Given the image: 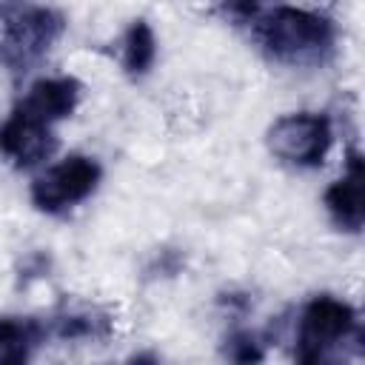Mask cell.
<instances>
[{"label":"cell","instance_id":"3957f363","mask_svg":"<svg viewBox=\"0 0 365 365\" xmlns=\"http://www.w3.org/2000/svg\"><path fill=\"white\" fill-rule=\"evenodd\" d=\"M348 342L356 345L362 342V328L354 305L334 294L311 297L297 319V345H294L297 362L305 365L328 362Z\"/></svg>","mask_w":365,"mask_h":365},{"label":"cell","instance_id":"ba28073f","mask_svg":"<svg viewBox=\"0 0 365 365\" xmlns=\"http://www.w3.org/2000/svg\"><path fill=\"white\" fill-rule=\"evenodd\" d=\"M46 322L37 317H0V365H23L46 342Z\"/></svg>","mask_w":365,"mask_h":365},{"label":"cell","instance_id":"7a4b0ae2","mask_svg":"<svg viewBox=\"0 0 365 365\" xmlns=\"http://www.w3.org/2000/svg\"><path fill=\"white\" fill-rule=\"evenodd\" d=\"M66 31V14L43 0H0V60L23 71L43 60Z\"/></svg>","mask_w":365,"mask_h":365},{"label":"cell","instance_id":"30bf717a","mask_svg":"<svg viewBox=\"0 0 365 365\" xmlns=\"http://www.w3.org/2000/svg\"><path fill=\"white\" fill-rule=\"evenodd\" d=\"M157 63V34L148 20L137 17L120 37V66L131 80L145 77Z\"/></svg>","mask_w":365,"mask_h":365},{"label":"cell","instance_id":"7c38bea8","mask_svg":"<svg viewBox=\"0 0 365 365\" xmlns=\"http://www.w3.org/2000/svg\"><path fill=\"white\" fill-rule=\"evenodd\" d=\"M217 9H220L231 23H245V26H251V23L265 11V0H217Z\"/></svg>","mask_w":365,"mask_h":365},{"label":"cell","instance_id":"8fae6325","mask_svg":"<svg viewBox=\"0 0 365 365\" xmlns=\"http://www.w3.org/2000/svg\"><path fill=\"white\" fill-rule=\"evenodd\" d=\"M225 356L234 362H259L262 359V345L251 331H231L225 339Z\"/></svg>","mask_w":365,"mask_h":365},{"label":"cell","instance_id":"8992f818","mask_svg":"<svg viewBox=\"0 0 365 365\" xmlns=\"http://www.w3.org/2000/svg\"><path fill=\"white\" fill-rule=\"evenodd\" d=\"M57 123L17 100L14 108L0 120V157L14 168H37L57 148Z\"/></svg>","mask_w":365,"mask_h":365},{"label":"cell","instance_id":"52a82bcc","mask_svg":"<svg viewBox=\"0 0 365 365\" xmlns=\"http://www.w3.org/2000/svg\"><path fill=\"white\" fill-rule=\"evenodd\" d=\"M362 182H365V163L356 148L348 151L345 171L336 177L322 197V205L328 211V220L342 234H362L365 225V205H362Z\"/></svg>","mask_w":365,"mask_h":365},{"label":"cell","instance_id":"277c9868","mask_svg":"<svg viewBox=\"0 0 365 365\" xmlns=\"http://www.w3.org/2000/svg\"><path fill=\"white\" fill-rule=\"evenodd\" d=\"M103 182V165L88 154H68L40 171L29 185L31 205L46 217H63L94 197Z\"/></svg>","mask_w":365,"mask_h":365},{"label":"cell","instance_id":"5b68a950","mask_svg":"<svg viewBox=\"0 0 365 365\" xmlns=\"http://www.w3.org/2000/svg\"><path fill=\"white\" fill-rule=\"evenodd\" d=\"M265 143L282 165L311 171L325 163L334 145V125L331 117L322 111H294L271 123Z\"/></svg>","mask_w":365,"mask_h":365},{"label":"cell","instance_id":"6da1fadb","mask_svg":"<svg viewBox=\"0 0 365 365\" xmlns=\"http://www.w3.org/2000/svg\"><path fill=\"white\" fill-rule=\"evenodd\" d=\"M254 40L268 60L291 68L325 66L336 51V23L317 9L274 6L251 23Z\"/></svg>","mask_w":365,"mask_h":365},{"label":"cell","instance_id":"9c48e42d","mask_svg":"<svg viewBox=\"0 0 365 365\" xmlns=\"http://www.w3.org/2000/svg\"><path fill=\"white\" fill-rule=\"evenodd\" d=\"M48 336H57L63 342H74V339H106L114 331V322L106 311L100 308H66L60 314H54L46 322Z\"/></svg>","mask_w":365,"mask_h":365}]
</instances>
